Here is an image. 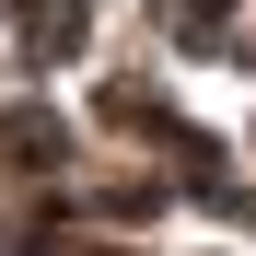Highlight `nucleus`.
<instances>
[{"label":"nucleus","mask_w":256,"mask_h":256,"mask_svg":"<svg viewBox=\"0 0 256 256\" xmlns=\"http://www.w3.org/2000/svg\"><path fill=\"white\" fill-rule=\"evenodd\" d=\"M12 163H58V116H12Z\"/></svg>","instance_id":"2"},{"label":"nucleus","mask_w":256,"mask_h":256,"mask_svg":"<svg viewBox=\"0 0 256 256\" xmlns=\"http://www.w3.org/2000/svg\"><path fill=\"white\" fill-rule=\"evenodd\" d=\"M82 24H94V0H47V12H35V47L70 58V47H82Z\"/></svg>","instance_id":"1"}]
</instances>
